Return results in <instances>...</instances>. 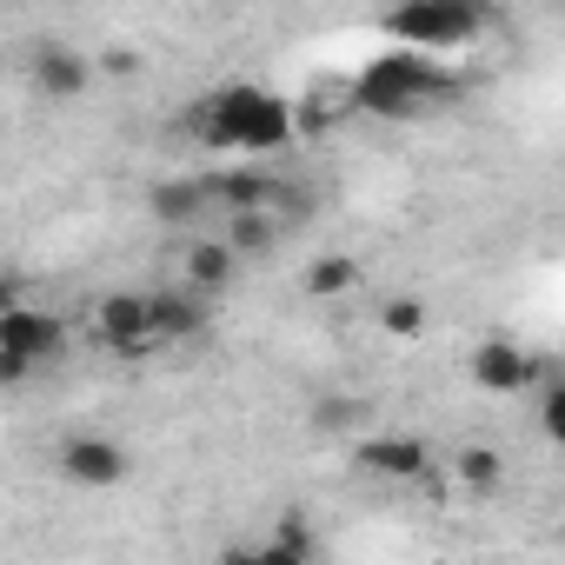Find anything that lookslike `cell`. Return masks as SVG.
<instances>
[{
  "label": "cell",
  "instance_id": "cell-1",
  "mask_svg": "<svg viewBox=\"0 0 565 565\" xmlns=\"http://www.w3.org/2000/svg\"><path fill=\"white\" fill-rule=\"evenodd\" d=\"M186 127H193L200 147H213V153H246V160H259V153H287L294 134H300L294 100L273 94V87H253V81L206 94V100L186 114Z\"/></svg>",
  "mask_w": 565,
  "mask_h": 565
},
{
  "label": "cell",
  "instance_id": "cell-2",
  "mask_svg": "<svg viewBox=\"0 0 565 565\" xmlns=\"http://www.w3.org/2000/svg\"><path fill=\"white\" fill-rule=\"evenodd\" d=\"M452 94V74L439 67V61H426V54H373L366 67H360V81H353V100H360V114H373V120H413V114H426V107H439Z\"/></svg>",
  "mask_w": 565,
  "mask_h": 565
},
{
  "label": "cell",
  "instance_id": "cell-3",
  "mask_svg": "<svg viewBox=\"0 0 565 565\" xmlns=\"http://www.w3.org/2000/svg\"><path fill=\"white\" fill-rule=\"evenodd\" d=\"M479 28H486V14L466 8V0H413V8H393V14H386L393 47H399V54H426V61L472 47Z\"/></svg>",
  "mask_w": 565,
  "mask_h": 565
},
{
  "label": "cell",
  "instance_id": "cell-4",
  "mask_svg": "<svg viewBox=\"0 0 565 565\" xmlns=\"http://www.w3.org/2000/svg\"><path fill=\"white\" fill-rule=\"evenodd\" d=\"M67 353V320L54 307H0V380H34Z\"/></svg>",
  "mask_w": 565,
  "mask_h": 565
},
{
  "label": "cell",
  "instance_id": "cell-5",
  "mask_svg": "<svg viewBox=\"0 0 565 565\" xmlns=\"http://www.w3.org/2000/svg\"><path fill=\"white\" fill-rule=\"evenodd\" d=\"M54 466H61V479L81 486V492H114V486L134 479V452H127L120 439H107V433H74V439H61Z\"/></svg>",
  "mask_w": 565,
  "mask_h": 565
},
{
  "label": "cell",
  "instance_id": "cell-6",
  "mask_svg": "<svg viewBox=\"0 0 565 565\" xmlns=\"http://www.w3.org/2000/svg\"><path fill=\"white\" fill-rule=\"evenodd\" d=\"M87 327H94V340H100L107 353H120V360L160 353V340H153V307H147V294H100V300H94V313H87Z\"/></svg>",
  "mask_w": 565,
  "mask_h": 565
},
{
  "label": "cell",
  "instance_id": "cell-7",
  "mask_svg": "<svg viewBox=\"0 0 565 565\" xmlns=\"http://www.w3.org/2000/svg\"><path fill=\"white\" fill-rule=\"evenodd\" d=\"M347 452H353V466H360L366 479H380V486H419V479L433 472V452H426L413 433H360Z\"/></svg>",
  "mask_w": 565,
  "mask_h": 565
},
{
  "label": "cell",
  "instance_id": "cell-8",
  "mask_svg": "<svg viewBox=\"0 0 565 565\" xmlns=\"http://www.w3.org/2000/svg\"><path fill=\"white\" fill-rule=\"evenodd\" d=\"M466 373H472L479 393H532L545 380V360L532 347H519V340H479Z\"/></svg>",
  "mask_w": 565,
  "mask_h": 565
},
{
  "label": "cell",
  "instance_id": "cell-9",
  "mask_svg": "<svg viewBox=\"0 0 565 565\" xmlns=\"http://www.w3.org/2000/svg\"><path fill=\"white\" fill-rule=\"evenodd\" d=\"M28 81H34L41 100H81L87 81H94V54H81V47H67V41H47V47H34Z\"/></svg>",
  "mask_w": 565,
  "mask_h": 565
},
{
  "label": "cell",
  "instance_id": "cell-10",
  "mask_svg": "<svg viewBox=\"0 0 565 565\" xmlns=\"http://www.w3.org/2000/svg\"><path fill=\"white\" fill-rule=\"evenodd\" d=\"M180 273H186V294H193V300H206V294H226V287H233L239 259L226 253V239H220V233H193V239L180 246Z\"/></svg>",
  "mask_w": 565,
  "mask_h": 565
},
{
  "label": "cell",
  "instance_id": "cell-11",
  "mask_svg": "<svg viewBox=\"0 0 565 565\" xmlns=\"http://www.w3.org/2000/svg\"><path fill=\"white\" fill-rule=\"evenodd\" d=\"M147 213L160 220V226H200L206 213H213V200H206V186H200V173H180V180H160L153 193H147Z\"/></svg>",
  "mask_w": 565,
  "mask_h": 565
},
{
  "label": "cell",
  "instance_id": "cell-12",
  "mask_svg": "<svg viewBox=\"0 0 565 565\" xmlns=\"http://www.w3.org/2000/svg\"><path fill=\"white\" fill-rule=\"evenodd\" d=\"M147 307H153V340H160V347H180V340H200V333H206V307H200L186 287L147 294Z\"/></svg>",
  "mask_w": 565,
  "mask_h": 565
},
{
  "label": "cell",
  "instance_id": "cell-13",
  "mask_svg": "<svg viewBox=\"0 0 565 565\" xmlns=\"http://www.w3.org/2000/svg\"><path fill=\"white\" fill-rule=\"evenodd\" d=\"M279 220H266V213H226V226H220V239H226V253L246 266V259H266L273 246H279Z\"/></svg>",
  "mask_w": 565,
  "mask_h": 565
},
{
  "label": "cell",
  "instance_id": "cell-14",
  "mask_svg": "<svg viewBox=\"0 0 565 565\" xmlns=\"http://www.w3.org/2000/svg\"><path fill=\"white\" fill-rule=\"evenodd\" d=\"M300 287H307L313 300H340V294L360 287V259H353V253H320V259H307Z\"/></svg>",
  "mask_w": 565,
  "mask_h": 565
},
{
  "label": "cell",
  "instance_id": "cell-15",
  "mask_svg": "<svg viewBox=\"0 0 565 565\" xmlns=\"http://www.w3.org/2000/svg\"><path fill=\"white\" fill-rule=\"evenodd\" d=\"M307 426H313L320 439H360V426H366V399H353V393H327V399H313Z\"/></svg>",
  "mask_w": 565,
  "mask_h": 565
},
{
  "label": "cell",
  "instance_id": "cell-16",
  "mask_svg": "<svg viewBox=\"0 0 565 565\" xmlns=\"http://www.w3.org/2000/svg\"><path fill=\"white\" fill-rule=\"evenodd\" d=\"M452 479H459L466 492H479V499H492V492L505 486V459H499L492 446H466V452L452 459Z\"/></svg>",
  "mask_w": 565,
  "mask_h": 565
},
{
  "label": "cell",
  "instance_id": "cell-17",
  "mask_svg": "<svg viewBox=\"0 0 565 565\" xmlns=\"http://www.w3.org/2000/svg\"><path fill=\"white\" fill-rule=\"evenodd\" d=\"M380 333L386 340H419L426 333V307L419 300H386L380 307Z\"/></svg>",
  "mask_w": 565,
  "mask_h": 565
},
{
  "label": "cell",
  "instance_id": "cell-18",
  "mask_svg": "<svg viewBox=\"0 0 565 565\" xmlns=\"http://www.w3.org/2000/svg\"><path fill=\"white\" fill-rule=\"evenodd\" d=\"M539 439H565V386L552 373L539 380Z\"/></svg>",
  "mask_w": 565,
  "mask_h": 565
},
{
  "label": "cell",
  "instance_id": "cell-19",
  "mask_svg": "<svg viewBox=\"0 0 565 565\" xmlns=\"http://www.w3.org/2000/svg\"><path fill=\"white\" fill-rule=\"evenodd\" d=\"M266 545H279V552H320V545H313V525H307L300 512H279V525H273Z\"/></svg>",
  "mask_w": 565,
  "mask_h": 565
},
{
  "label": "cell",
  "instance_id": "cell-20",
  "mask_svg": "<svg viewBox=\"0 0 565 565\" xmlns=\"http://www.w3.org/2000/svg\"><path fill=\"white\" fill-rule=\"evenodd\" d=\"M259 565H320V552H279V545H259Z\"/></svg>",
  "mask_w": 565,
  "mask_h": 565
},
{
  "label": "cell",
  "instance_id": "cell-21",
  "mask_svg": "<svg viewBox=\"0 0 565 565\" xmlns=\"http://www.w3.org/2000/svg\"><path fill=\"white\" fill-rule=\"evenodd\" d=\"M220 565H259V545H233V552H226Z\"/></svg>",
  "mask_w": 565,
  "mask_h": 565
}]
</instances>
